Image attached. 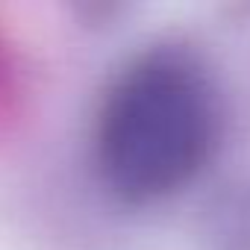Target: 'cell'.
Segmentation results:
<instances>
[{
    "label": "cell",
    "instance_id": "1",
    "mask_svg": "<svg viewBox=\"0 0 250 250\" xmlns=\"http://www.w3.org/2000/svg\"><path fill=\"white\" fill-rule=\"evenodd\" d=\"M221 109L206 68L186 50L156 47L124 68L97 112L94 159L127 203L177 194L209 162Z\"/></svg>",
    "mask_w": 250,
    "mask_h": 250
}]
</instances>
